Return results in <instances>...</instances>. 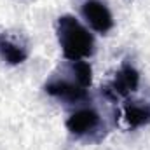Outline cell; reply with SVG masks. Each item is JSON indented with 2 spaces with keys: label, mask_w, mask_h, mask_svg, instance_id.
I'll use <instances>...</instances> for the list:
<instances>
[{
  "label": "cell",
  "mask_w": 150,
  "mask_h": 150,
  "mask_svg": "<svg viewBox=\"0 0 150 150\" xmlns=\"http://www.w3.org/2000/svg\"><path fill=\"white\" fill-rule=\"evenodd\" d=\"M0 58L9 65H19L28 58V51L23 44L11 40L5 35H0Z\"/></svg>",
  "instance_id": "obj_7"
},
{
  "label": "cell",
  "mask_w": 150,
  "mask_h": 150,
  "mask_svg": "<svg viewBox=\"0 0 150 150\" xmlns=\"http://www.w3.org/2000/svg\"><path fill=\"white\" fill-rule=\"evenodd\" d=\"M138 86H140V74H138V70L133 65L124 63L117 70V74L113 77V80L110 82V86L107 87V93L110 96H113V98H117V96L127 98V96H131L138 89Z\"/></svg>",
  "instance_id": "obj_5"
},
{
  "label": "cell",
  "mask_w": 150,
  "mask_h": 150,
  "mask_svg": "<svg viewBox=\"0 0 150 150\" xmlns=\"http://www.w3.org/2000/svg\"><path fill=\"white\" fill-rule=\"evenodd\" d=\"M56 35L68 61H84L94 52V38L75 16L65 14L58 18Z\"/></svg>",
  "instance_id": "obj_1"
},
{
  "label": "cell",
  "mask_w": 150,
  "mask_h": 150,
  "mask_svg": "<svg viewBox=\"0 0 150 150\" xmlns=\"http://www.w3.org/2000/svg\"><path fill=\"white\" fill-rule=\"evenodd\" d=\"M67 129L77 138H100L103 129L101 115L94 108H79L67 119Z\"/></svg>",
  "instance_id": "obj_2"
},
{
  "label": "cell",
  "mask_w": 150,
  "mask_h": 150,
  "mask_svg": "<svg viewBox=\"0 0 150 150\" xmlns=\"http://www.w3.org/2000/svg\"><path fill=\"white\" fill-rule=\"evenodd\" d=\"M68 75H54L52 79H49V82L45 84V93L51 94L52 98H58L61 101H68V103H77L80 100L86 98V87L77 80L72 74V70L68 68Z\"/></svg>",
  "instance_id": "obj_3"
},
{
  "label": "cell",
  "mask_w": 150,
  "mask_h": 150,
  "mask_svg": "<svg viewBox=\"0 0 150 150\" xmlns=\"http://www.w3.org/2000/svg\"><path fill=\"white\" fill-rule=\"evenodd\" d=\"M82 16L91 30L107 33L113 28V16L103 0H86L82 4Z\"/></svg>",
  "instance_id": "obj_4"
},
{
  "label": "cell",
  "mask_w": 150,
  "mask_h": 150,
  "mask_svg": "<svg viewBox=\"0 0 150 150\" xmlns=\"http://www.w3.org/2000/svg\"><path fill=\"white\" fill-rule=\"evenodd\" d=\"M122 117L129 127H142L150 122V107L143 101H126L122 108Z\"/></svg>",
  "instance_id": "obj_6"
}]
</instances>
